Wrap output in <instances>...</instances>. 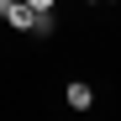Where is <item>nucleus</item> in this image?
<instances>
[{"label": "nucleus", "mask_w": 121, "mask_h": 121, "mask_svg": "<svg viewBox=\"0 0 121 121\" xmlns=\"http://www.w3.org/2000/svg\"><path fill=\"white\" fill-rule=\"evenodd\" d=\"M32 5H26V0H0V21H11L16 32H32Z\"/></svg>", "instance_id": "obj_1"}, {"label": "nucleus", "mask_w": 121, "mask_h": 121, "mask_svg": "<svg viewBox=\"0 0 121 121\" xmlns=\"http://www.w3.org/2000/svg\"><path fill=\"white\" fill-rule=\"evenodd\" d=\"M63 100H69V105H74V111H90V105H95V90L84 84V79H74V84L63 90Z\"/></svg>", "instance_id": "obj_2"}, {"label": "nucleus", "mask_w": 121, "mask_h": 121, "mask_svg": "<svg viewBox=\"0 0 121 121\" xmlns=\"http://www.w3.org/2000/svg\"><path fill=\"white\" fill-rule=\"evenodd\" d=\"M53 26H58L53 11H37V16H32V32H37V37H53Z\"/></svg>", "instance_id": "obj_3"}, {"label": "nucleus", "mask_w": 121, "mask_h": 121, "mask_svg": "<svg viewBox=\"0 0 121 121\" xmlns=\"http://www.w3.org/2000/svg\"><path fill=\"white\" fill-rule=\"evenodd\" d=\"M26 5H32V11H53L58 0H26Z\"/></svg>", "instance_id": "obj_4"}, {"label": "nucleus", "mask_w": 121, "mask_h": 121, "mask_svg": "<svg viewBox=\"0 0 121 121\" xmlns=\"http://www.w3.org/2000/svg\"><path fill=\"white\" fill-rule=\"evenodd\" d=\"M90 5H95V0H90Z\"/></svg>", "instance_id": "obj_5"}]
</instances>
